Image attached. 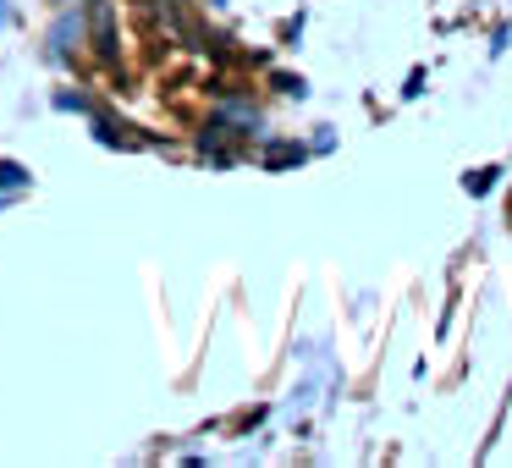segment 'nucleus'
<instances>
[{
  "label": "nucleus",
  "mask_w": 512,
  "mask_h": 468,
  "mask_svg": "<svg viewBox=\"0 0 512 468\" xmlns=\"http://www.w3.org/2000/svg\"><path fill=\"white\" fill-rule=\"evenodd\" d=\"M0 188H28V171L23 166H0Z\"/></svg>",
  "instance_id": "f257e3e1"
},
{
  "label": "nucleus",
  "mask_w": 512,
  "mask_h": 468,
  "mask_svg": "<svg viewBox=\"0 0 512 468\" xmlns=\"http://www.w3.org/2000/svg\"><path fill=\"white\" fill-rule=\"evenodd\" d=\"M50 39H61V50H72V39H78V23L67 17V23H61V34H50Z\"/></svg>",
  "instance_id": "f03ea898"
},
{
  "label": "nucleus",
  "mask_w": 512,
  "mask_h": 468,
  "mask_svg": "<svg viewBox=\"0 0 512 468\" xmlns=\"http://www.w3.org/2000/svg\"><path fill=\"white\" fill-rule=\"evenodd\" d=\"M0 17H6V6H0Z\"/></svg>",
  "instance_id": "7ed1b4c3"
}]
</instances>
